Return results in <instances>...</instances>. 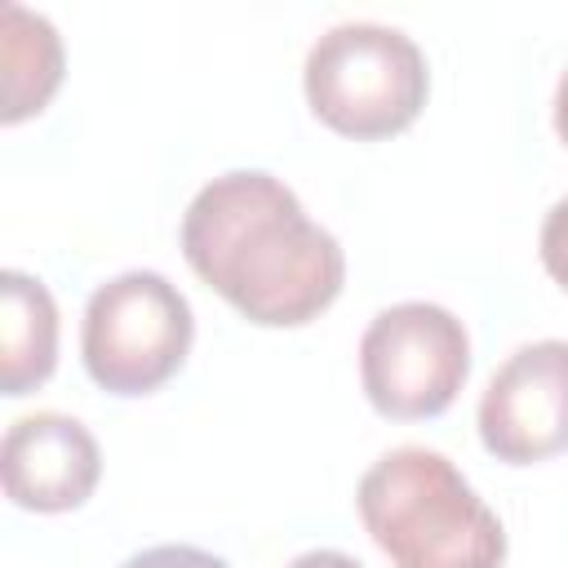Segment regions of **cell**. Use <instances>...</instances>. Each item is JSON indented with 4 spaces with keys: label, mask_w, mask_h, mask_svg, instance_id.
<instances>
[{
    "label": "cell",
    "mask_w": 568,
    "mask_h": 568,
    "mask_svg": "<svg viewBox=\"0 0 568 568\" xmlns=\"http://www.w3.org/2000/svg\"><path fill=\"white\" fill-rule=\"evenodd\" d=\"M182 253L209 288L266 328L311 324L346 280L337 235L262 169H231L195 191L182 213Z\"/></svg>",
    "instance_id": "6da1fadb"
},
{
    "label": "cell",
    "mask_w": 568,
    "mask_h": 568,
    "mask_svg": "<svg viewBox=\"0 0 568 568\" xmlns=\"http://www.w3.org/2000/svg\"><path fill=\"white\" fill-rule=\"evenodd\" d=\"M359 519L395 568H501L506 528L466 475L435 448L382 453L359 488Z\"/></svg>",
    "instance_id": "7a4b0ae2"
},
{
    "label": "cell",
    "mask_w": 568,
    "mask_h": 568,
    "mask_svg": "<svg viewBox=\"0 0 568 568\" xmlns=\"http://www.w3.org/2000/svg\"><path fill=\"white\" fill-rule=\"evenodd\" d=\"M311 111L342 138H390L408 129L430 89L426 53L413 36L386 22H337L328 27L302 67Z\"/></svg>",
    "instance_id": "3957f363"
},
{
    "label": "cell",
    "mask_w": 568,
    "mask_h": 568,
    "mask_svg": "<svg viewBox=\"0 0 568 568\" xmlns=\"http://www.w3.org/2000/svg\"><path fill=\"white\" fill-rule=\"evenodd\" d=\"M195 342V315L178 284L160 271H124L98 284L84 302L80 351L89 377L111 395H151Z\"/></svg>",
    "instance_id": "277c9868"
},
{
    "label": "cell",
    "mask_w": 568,
    "mask_h": 568,
    "mask_svg": "<svg viewBox=\"0 0 568 568\" xmlns=\"http://www.w3.org/2000/svg\"><path fill=\"white\" fill-rule=\"evenodd\" d=\"M470 373L466 324L435 302H395L359 337V382L382 417H439Z\"/></svg>",
    "instance_id": "5b68a950"
},
{
    "label": "cell",
    "mask_w": 568,
    "mask_h": 568,
    "mask_svg": "<svg viewBox=\"0 0 568 568\" xmlns=\"http://www.w3.org/2000/svg\"><path fill=\"white\" fill-rule=\"evenodd\" d=\"M479 439L510 466L568 448V342H528L493 373L479 395Z\"/></svg>",
    "instance_id": "8992f818"
},
{
    "label": "cell",
    "mask_w": 568,
    "mask_h": 568,
    "mask_svg": "<svg viewBox=\"0 0 568 568\" xmlns=\"http://www.w3.org/2000/svg\"><path fill=\"white\" fill-rule=\"evenodd\" d=\"M102 475L98 439L84 422L67 413H27L4 430L0 444V479L4 497L22 510L58 515L75 510L93 497Z\"/></svg>",
    "instance_id": "52a82bcc"
},
{
    "label": "cell",
    "mask_w": 568,
    "mask_h": 568,
    "mask_svg": "<svg viewBox=\"0 0 568 568\" xmlns=\"http://www.w3.org/2000/svg\"><path fill=\"white\" fill-rule=\"evenodd\" d=\"M0 390L27 395L49 382L58 364L53 293L27 271H0Z\"/></svg>",
    "instance_id": "ba28073f"
},
{
    "label": "cell",
    "mask_w": 568,
    "mask_h": 568,
    "mask_svg": "<svg viewBox=\"0 0 568 568\" xmlns=\"http://www.w3.org/2000/svg\"><path fill=\"white\" fill-rule=\"evenodd\" d=\"M4 124L44 111L53 89L62 84V40L44 13L22 4H4Z\"/></svg>",
    "instance_id": "9c48e42d"
},
{
    "label": "cell",
    "mask_w": 568,
    "mask_h": 568,
    "mask_svg": "<svg viewBox=\"0 0 568 568\" xmlns=\"http://www.w3.org/2000/svg\"><path fill=\"white\" fill-rule=\"evenodd\" d=\"M120 568H231V564L222 555H213V550L169 541V546H146V550L129 555Z\"/></svg>",
    "instance_id": "30bf717a"
},
{
    "label": "cell",
    "mask_w": 568,
    "mask_h": 568,
    "mask_svg": "<svg viewBox=\"0 0 568 568\" xmlns=\"http://www.w3.org/2000/svg\"><path fill=\"white\" fill-rule=\"evenodd\" d=\"M537 248H541V266L550 271V280L559 288H568V195L546 213Z\"/></svg>",
    "instance_id": "8fae6325"
},
{
    "label": "cell",
    "mask_w": 568,
    "mask_h": 568,
    "mask_svg": "<svg viewBox=\"0 0 568 568\" xmlns=\"http://www.w3.org/2000/svg\"><path fill=\"white\" fill-rule=\"evenodd\" d=\"M284 568H364V564L355 555H342V550H302Z\"/></svg>",
    "instance_id": "7c38bea8"
},
{
    "label": "cell",
    "mask_w": 568,
    "mask_h": 568,
    "mask_svg": "<svg viewBox=\"0 0 568 568\" xmlns=\"http://www.w3.org/2000/svg\"><path fill=\"white\" fill-rule=\"evenodd\" d=\"M555 133L568 142V71L559 75V89H555Z\"/></svg>",
    "instance_id": "4fadbf2b"
}]
</instances>
